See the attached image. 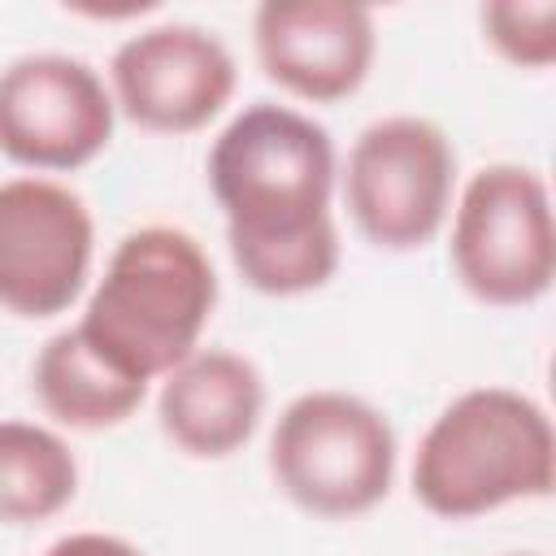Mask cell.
I'll return each mask as SVG.
<instances>
[{
    "instance_id": "cell-1",
    "label": "cell",
    "mask_w": 556,
    "mask_h": 556,
    "mask_svg": "<svg viewBox=\"0 0 556 556\" xmlns=\"http://www.w3.org/2000/svg\"><path fill=\"white\" fill-rule=\"evenodd\" d=\"M339 161L321 122L291 104L256 100L208 148V191L226 217L239 278L261 295H308L339 269L330 213Z\"/></svg>"
},
{
    "instance_id": "cell-2",
    "label": "cell",
    "mask_w": 556,
    "mask_h": 556,
    "mask_svg": "<svg viewBox=\"0 0 556 556\" xmlns=\"http://www.w3.org/2000/svg\"><path fill=\"white\" fill-rule=\"evenodd\" d=\"M217 308V274L195 235L178 226L130 230L74 330L83 343L135 382H156L182 365Z\"/></svg>"
},
{
    "instance_id": "cell-3",
    "label": "cell",
    "mask_w": 556,
    "mask_h": 556,
    "mask_svg": "<svg viewBox=\"0 0 556 556\" xmlns=\"http://www.w3.org/2000/svg\"><path fill=\"white\" fill-rule=\"evenodd\" d=\"M552 482V417L513 387L460 391L426 426L413 456V500L443 521H469L517 500H547Z\"/></svg>"
},
{
    "instance_id": "cell-4",
    "label": "cell",
    "mask_w": 556,
    "mask_h": 556,
    "mask_svg": "<svg viewBox=\"0 0 556 556\" xmlns=\"http://www.w3.org/2000/svg\"><path fill=\"white\" fill-rule=\"evenodd\" d=\"M274 486L304 513L343 521L378 508L395 482V430L361 395L304 391L269 434Z\"/></svg>"
},
{
    "instance_id": "cell-5",
    "label": "cell",
    "mask_w": 556,
    "mask_h": 556,
    "mask_svg": "<svg viewBox=\"0 0 556 556\" xmlns=\"http://www.w3.org/2000/svg\"><path fill=\"white\" fill-rule=\"evenodd\" d=\"M452 269L491 308H521L552 291L556 222L539 169L495 161L469 174L452 204Z\"/></svg>"
},
{
    "instance_id": "cell-6",
    "label": "cell",
    "mask_w": 556,
    "mask_h": 556,
    "mask_svg": "<svg viewBox=\"0 0 556 556\" xmlns=\"http://www.w3.org/2000/svg\"><path fill=\"white\" fill-rule=\"evenodd\" d=\"M456 195V148L430 117L391 113L369 122L343 165L352 226L382 252L426 248Z\"/></svg>"
},
{
    "instance_id": "cell-7",
    "label": "cell",
    "mask_w": 556,
    "mask_h": 556,
    "mask_svg": "<svg viewBox=\"0 0 556 556\" xmlns=\"http://www.w3.org/2000/svg\"><path fill=\"white\" fill-rule=\"evenodd\" d=\"M96 256V222L87 200L39 174L0 182V308L26 321L65 313Z\"/></svg>"
},
{
    "instance_id": "cell-8",
    "label": "cell",
    "mask_w": 556,
    "mask_h": 556,
    "mask_svg": "<svg viewBox=\"0 0 556 556\" xmlns=\"http://www.w3.org/2000/svg\"><path fill=\"white\" fill-rule=\"evenodd\" d=\"M109 83L78 56L35 52L0 70V156L35 174L91 165L113 139Z\"/></svg>"
},
{
    "instance_id": "cell-9",
    "label": "cell",
    "mask_w": 556,
    "mask_h": 556,
    "mask_svg": "<svg viewBox=\"0 0 556 556\" xmlns=\"http://www.w3.org/2000/svg\"><path fill=\"white\" fill-rule=\"evenodd\" d=\"M230 48L191 22H161L117 43L109 61L113 109L152 135H191L235 96Z\"/></svg>"
},
{
    "instance_id": "cell-10",
    "label": "cell",
    "mask_w": 556,
    "mask_h": 556,
    "mask_svg": "<svg viewBox=\"0 0 556 556\" xmlns=\"http://www.w3.org/2000/svg\"><path fill=\"white\" fill-rule=\"evenodd\" d=\"M252 48L269 83L308 104H334L365 87L378 30L348 0H265L252 13Z\"/></svg>"
},
{
    "instance_id": "cell-11",
    "label": "cell",
    "mask_w": 556,
    "mask_h": 556,
    "mask_svg": "<svg viewBox=\"0 0 556 556\" xmlns=\"http://www.w3.org/2000/svg\"><path fill=\"white\" fill-rule=\"evenodd\" d=\"M265 417L261 369L226 348H195L161 378L156 421L165 439L195 460L235 456Z\"/></svg>"
},
{
    "instance_id": "cell-12",
    "label": "cell",
    "mask_w": 556,
    "mask_h": 556,
    "mask_svg": "<svg viewBox=\"0 0 556 556\" xmlns=\"http://www.w3.org/2000/svg\"><path fill=\"white\" fill-rule=\"evenodd\" d=\"M30 382H35L39 408L56 426H70V430L122 426L148 400V382H135L122 369H113L104 356H96L74 326L56 330L39 348Z\"/></svg>"
},
{
    "instance_id": "cell-13",
    "label": "cell",
    "mask_w": 556,
    "mask_h": 556,
    "mask_svg": "<svg viewBox=\"0 0 556 556\" xmlns=\"http://www.w3.org/2000/svg\"><path fill=\"white\" fill-rule=\"evenodd\" d=\"M78 460L70 443L35 421H0V526H35L70 508Z\"/></svg>"
},
{
    "instance_id": "cell-14",
    "label": "cell",
    "mask_w": 556,
    "mask_h": 556,
    "mask_svg": "<svg viewBox=\"0 0 556 556\" xmlns=\"http://www.w3.org/2000/svg\"><path fill=\"white\" fill-rule=\"evenodd\" d=\"M486 43L517 70H547L556 61V0H491L482 4Z\"/></svg>"
},
{
    "instance_id": "cell-15",
    "label": "cell",
    "mask_w": 556,
    "mask_h": 556,
    "mask_svg": "<svg viewBox=\"0 0 556 556\" xmlns=\"http://www.w3.org/2000/svg\"><path fill=\"white\" fill-rule=\"evenodd\" d=\"M43 556H143L130 539H117V534H100V530H78V534H65L56 539Z\"/></svg>"
},
{
    "instance_id": "cell-16",
    "label": "cell",
    "mask_w": 556,
    "mask_h": 556,
    "mask_svg": "<svg viewBox=\"0 0 556 556\" xmlns=\"http://www.w3.org/2000/svg\"><path fill=\"white\" fill-rule=\"evenodd\" d=\"M513 556H539V552H513Z\"/></svg>"
}]
</instances>
